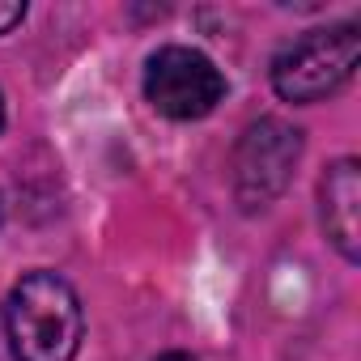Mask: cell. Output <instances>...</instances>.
<instances>
[{
    "label": "cell",
    "instance_id": "1",
    "mask_svg": "<svg viewBox=\"0 0 361 361\" xmlns=\"http://www.w3.org/2000/svg\"><path fill=\"white\" fill-rule=\"evenodd\" d=\"M5 340L18 361H73L85 340V310L60 272H26L5 302Z\"/></svg>",
    "mask_w": 361,
    "mask_h": 361
},
{
    "label": "cell",
    "instance_id": "2",
    "mask_svg": "<svg viewBox=\"0 0 361 361\" xmlns=\"http://www.w3.org/2000/svg\"><path fill=\"white\" fill-rule=\"evenodd\" d=\"M357 60H361L357 22H336V26L306 30L302 39L285 43L272 56V90H276V98H285L293 106L323 102V98L340 94L353 81Z\"/></svg>",
    "mask_w": 361,
    "mask_h": 361
},
{
    "label": "cell",
    "instance_id": "3",
    "mask_svg": "<svg viewBox=\"0 0 361 361\" xmlns=\"http://www.w3.org/2000/svg\"><path fill=\"white\" fill-rule=\"evenodd\" d=\"M302 161V132L289 128L285 119H259L251 123L238 145H234V161H230V178H234V200L243 213H259L272 200L285 196L289 178Z\"/></svg>",
    "mask_w": 361,
    "mask_h": 361
},
{
    "label": "cell",
    "instance_id": "4",
    "mask_svg": "<svg viewBox=\"0 0 361 361\" xmlns=\"http://www.w3.org/2000/svg\"><path fill=\"white\" fill-rule=\"evenodd\" d=\"M145 98L157 115L192 123L217 111V102L226 98V77L196 47H161L145 64Z\"/></svg>",
    "mask_w": 361,
    "mask_h": 361
},
{
    "label": "cell",
    "instance_id": "5",
    "mask_svg": "<svg viewBox=\"0 0 361 361\" xmlns=\"http://www.w3.org/2000/svg\"><path fill=\"white\" fill-rule=\"evenodd\" d=\"M319 217L327 243L357 264L361 259V166L357 157H340L319 178Z\"/></svg>",
    "mask_w": 361,
    "mask_h": 361
},
{
    "label": "cell",
    "instance_id": "6",
    "mask_svg": "<svg viewBox=\"0 0 361 361\" xmlns=\"http://www.w3.org/2000/svg\"><path fill=\"white\" fill-rule=\"evenodd\" d=\"M22 18H26V5H0V35H9L13 26H22Z\"/></svg>",
    "mask_w": 361,
    "mask_h": 361
},
{
    "label": "cell",
    "instance_id": "7",
    "mask_svg": "<svg viewBox=\"0 0 361 361\" xmlns=\"http://www.w3.org/2000/svg\"><path fill=\"white\" fill-rule=\"evenodd\" d=\"M157 361H196V357H188V353H166V357H157Z\"/></svg>",
    "mask_w": 361,
    "mask_h": 361
},
{
    "label": "cell",
    "instance_id": "8",
    "mask_svg": "<svg viewBox=\"0 0 361 361\" xmlns=\"http://www.w3.org/2000/svg\"><path fill=\"white\" fill-rule=\"evenodd\" d=\"M0 128H5V98H0Z\"/></svg>",
    "mask_w": 361,
    "mask_h": 361
},
{
    "label": "cell",
    "instance_id": "9",
    "mask_svg": "<svg viewBox=\"0 0 361 361\" xmlns=\"http://www.w3.org/2000/svg\"><path fill=\"white\" fill-rule=\"evenodd\" d=\"M0 217H5V204H0Z\"/></svg>",
    "mask_w": 361,
    "mask_h": 361
}]
</instances>
